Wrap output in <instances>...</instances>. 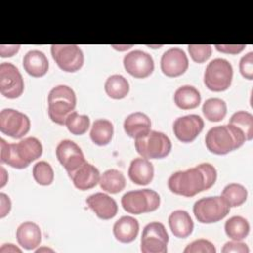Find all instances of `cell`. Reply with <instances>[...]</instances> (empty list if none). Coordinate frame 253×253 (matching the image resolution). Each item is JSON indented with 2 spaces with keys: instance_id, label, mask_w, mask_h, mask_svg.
Masks as SVG:
<instances>
[{
  "instance_id": "cell-8",
  "label": "cell",
  "mask_w": 253,
  "mask_h": 253,
  "mask_svg": "<svg viewBox=\"0 0 253 253\" xmlns=\"http://www.w3.org/2000/svg\"><path fill=\"white\" fill-rule=\"evenodd\" d=\"M230 211L226 202L218 196L206 197L195 202L193 212L201 223H214L223 219Z\"/></svg>"
},
{
  "instance_id": "cell-24",
  "label": "cell",
  "mask_w": 253,
  "mask_h": 253,
  "mask_svg": "<svg viewBox=\"0 0 253 253\" xmlns=\"http://www.w3.org/2000/svg\"><path fill=\"white\" fill-rule=\"evenodd\" d=\"M169 227L178 238H186L191 235L194 229V222L188 211L177 210L170 213L168 217Z\"/></svg>"
},
{
  "instance_id": "cell-30",
  "label": "cell",
  "mask_w": 253,
  "mask_h": 253,
  "mask_svg": "<svg viewBox=\"0 0 253 253\" xmlns=\"http://www.w3.org/2000/svg\"><path fill=\"white\" fill-rule=\"evenodd\" d=\"M203 114L210 122L222 121L227 113L226 103L219 98H210L205 101L202 108Z\"/></svg>"
},
{
  "instance_id": "cell-6",
  "label": "cell",
  "mask_w": 253,
  "mask_h": 253,
  "mask_svg": "<svg viewBox=\"0 0 253 253\" xmlns=\"http://www.w3.org/2000/svg\"><path fill=\"white\" fill-rule=\"evenodd\" d=\"M134 146L137 153L143 158L161 159L170 153L172 143L165 133L157 130H150L144 136L136 138Z\"/></svg>"
},
{
  "instance_id": "cell-4",
  "label": "cell",
  "mask_w": 253,
  "mask_h": 253,
  "mask_svg": "<svg viewBox=\"0 0 253 253\" xmlns=\"http://www.w3.org/2000/svg\"><path fill=\"white\" fill-rule=\"evenodd\" d=\"M47 104L49 119L53 123L63 126L68 116L75 111V92L66 85L55 86L50 90L47 96Z\"/></svg>"
},
{
  "instance_id": "cell-17",
  "label": "cell",
  "mask_w": 253,
  "mask_h": 253,
  "mask_svg": "<svg viewBox=\"0 0 253 253\" xmlns=\"http://www.w3.org/2000/svg\"><path fill=\"white\" fill-rule=\"evenodd\" d=\"M86 204L99 218L104 220L113 218L118 212L116 201L105 193L99 192L89 196L86 199Z\"/></svg>"
},
{
  "instance_id": "cell-34",
  "label": "cell",
  "mask_w": 253,
  "mask_h": 253,
  "mask_svg": "<svg viewBox=\"0 0 253 253\" xmlns=\"http://www.w3.org/2000/svg\"><path fill=\"white\" fill-rule=\"evenodd\" d=\"M33 177L42 186H48L53 182L54 172L46 161H39L33 167Z\"/></svg>"
},
{
  "instance_id": "cell-35",
  "label": "cell",
  "mask_w": 253,
  "mask_h": 253,
  "mask_svg": "<svg viewBox=\"0 0 253 253\" xmlns=\"http://www.w3.org/2000/svg\"><path fill=\"white\" fill-rule=\"evenodd\" d=\"M188 50L192 59L197 63L206 62L211 55V46L210 44H189Z\"/></svg>"
},
{
  "instance_id": "cell-14",
  "label": "cell",
  "mask_w": 253,
  "mask_h": 253,
  "mask_svg": "<svg viewBox=\"0 0 253 253\" xmlns=\"http://www.w3.org/2000/svg\"><path fill=\"white\" fill-rule=\"evenodd\" d=\"M55 154L59 163L68 174L86 162L81 148L70 139L61 140L56 146Z\"/></svg>"
},
{
  "instance_id": "cell-20",
  "label": "cell",
  "mask_w": 253,
  "mask_h": 253,
  "mask_svg": "<svg viewBox=\"0 0 253 253\" xmlns=\"http://www.w3.org/2000/svg\"><path fill=\"white\" fill-rule=\"evenodd\" d=\"M151 121L149 117L142 112H134L128 115L124 122L126 133L134 139L147 134L151 129Z\"/></svg>"
},
{
  "instance_id": "cell-11",
  "label": "cell",
  "mask_w": 253,
  "mask_h": 253,
  "mask_svg": "<svg viewBox=\"0 0 253 253\" xmlns=\"http://www.w3.org/2000/svg\"><path fill=\"white\" fill-rule=\"evenodd\" d=\"M31 128V121L27 115L8 108L0 112V131L12 138H22Z\"/></svg>"
},
{
  "instance_id": "cell-31",
  "label": "cell",
  "mask_w": 253,
  "mask_h": 253,
  "mask_svg": "<svg viewBox=\"0 0 253 253\" xmlns=\"http://www.w3.org/2000/svg\"><path fill=\"white\" fill-rule=\"evenodd\" d=\"M247 196L248 192L246 188L238 183H230L226 185L221 192V198L230 208L239 207L244 204L247 200Z\"/></svg>"
},
{
  "instance_id": "cell-7",
  "label": "cell",
  "mask_w": 253,
  "mask_h": 253,
  "mask_svg": "<svg viewBox=\"0 0 253 253\" xmlns=\"http://www.w3.org/2000/svg\"><path fill=\"white\" fill-rule=\"evenodd\" d=\"M233 68L231 63L224 58H214L206 67L204 83L213 92L227 90L232 82Z\"/></svg>"
},
{
  "instance_id": "cell-40",
  "label": "cell",
  "mask_w": 253,
  "mask_h": 253,
  "mask_svg": "<svg viewBox=\"0 0 253 253\" xmlns=\"http://www.w3.org/2000/svg\"><path fill=\"white\" fill-rule=\"evenodd\" d=\"M0 217L3 218L10 212L12 206L10 198L4 193H0Z\"/></svg>"
},
{
  "instance_id": "cell-37",
  "label": "cell",
  "mask_w": 253,
  "mask_h": 253,
  "mask_svg": "<svg viewBox=\"0 0 253 253\" xmlns=\"http://www.w3.org/2000/svg\"><path fill=\"white\" fill-rule=\"evenodd\" d=\"M239 71L248 80L253 79V52L250 51L243 55L239 61Z\"/></svg>"
},
{
  "instance_id": "cell-16",
  "label": "cell",
  "mask_w": 253,
  "mask_h": 253,
  "mask_svg": "<svg viewBox=\"0 0 253 253\" xmlns=\"http://www.w3.org/2000/svg\"><path fill=\"white\" fill-rule=\"evenodd\" d=\"M161 71L168 77H178L184 74L189 67V60L182 48L171 47L161 56Z\"/></svg>"
},
{
  "instance_id": "cell-36",
  "label": "cell",
  "mask_w": 253,
  "mask_h": 253,
  "mask_svg": "<svg viewBox=\"0 0 253 253\" xmlns=\"http://www.w3.org/2000/svg\"><path fill=\"white\" fill-rule=\"evenodd\" d=\"M214 245L207 239H197L186 246L184 253H215Z\"/></svg>"
},
{
  "instance_id": "cell-38",
  "label": "cell",
  "mask_w": 253,
  "mask_h": 253,
  "mask_svg": "<svg viewBox=\"0 0 253 253\" xmlns=\"http://www.w3.org/2000/svg\"><path fill=\"white\" fill-rule=\"evenodd\" d=\"M222 253H230V252H235V253H248L249 248L247 244L244 242H240L238 240H232L226 242L223 247L221 248Z\"/></svg>"
},
{
  "instance_id": "cell-43",
  "label": "cell",
  "mask_w": 253,
  "mask_h": 253,
  "mask_svg": "<svg viewBox=\"0 0 253 253\" xmlns=\"http://www.w3.org/2000/svg\"><path fill=\"white\" fill-rule=\"evenodd\" d=\"M8 181V175H7V172L6 170L1 166V184H0V187L3 188L5 186V184L7 183Z\"/></svg>"
},
{
  "instance_id": "cell-33",
  "label": "cell",
  "mask_w": 253,
  "mask_h": 253,
  "mask_svg": "<svg viewBox=\"0 0 253 253\" xmlns=\"http://www.w3.org/2000/svg\"><path fill=\"white\" fill-rule=\"evenodd\" d=\"M65 126L72 134L82 135L90 126V119L87 115H79L76 111H74L66 119Z\"/></svg>"
},
{
  "instance_id": "cell-26",
  "label": "cell",
  "mask_w": 253,
  "mask_h": 253,
  "mask_svg": "<svg viewBox=\"0 0 253 253\" xmlns=\"http://www.w3.org/2000/svg\"><path fill=\"white\" fill-rule=\"evenodd\" d=\"M113 134L114 126L111 121L107 119H98L94 121L90 130V137L95 144L99 146L109 144L113 138Z\"/></svg>"
},
{
  "instance_id": "cell-23",
  "label": "cell",
  "mask_w": 253,
  "mask_h": 253,
  "mask_svg": "<svg viewBox=\"0 0 253 253\" xmlns=\"http://www.w3.org/2000/svg\"><path fill=\"white\" fill-rule=\"evenodd\" d=\"M23 66L29 75L39 78L46 74L49 64L45 54L42 51L32 49L24 55Z\"/></svg>"
},
{
  "instance_id": "cell-12",
  "label": "cell",
  "mask_w": 253,
  "mask_h": 253,
  "mask_svg": "<svg viewBox=\"0 0 253 253\" xmlns=\"http://www.w3.org/2000/svg\"><path fill=\"white\" fill-rule=\"evenodd\" d=\"M24 79L19 69L11 62L0 64V93L8 99L19 98L24 92Z\"/></svg>"
},
{
  "instance_id": "cell-10",
  "label": "cell",
  "mask_w": 253,
  "mask_h": 253,
  "mask_svg": "<svg viewBox=\"0 0 253 253\" xmlns=\"http://www.w3.org/2000/svg\"><path fill=\"white\" fill-rule=\"evenodd\" d=\"M50 52L55 63L65 72H76L83 66L84 54L76 44H52Z\"/></svg>"
},
{
  "instance_id": "cell-9",
  "label": "cell",
  "mask_w": 253,
  "mask_h": 253,
  "mask_svg": "<svg viewBox=\"0 0 253 253\" xmlns=\"http://www.w3.org/2000/svg\"><path fill=\"white\" fill-rule=\"evenodd\" d=\"M169 236L163 223L152 221L143 228L140 239L142 253H166Z\"/></svg>"
},
{
  "instance_id": "cell-18",
  "label": "cell",
  "mask_w": 253,
  "mask_h": 253,
  "mask_svg": "<svg viewBox=\"0 0 253 253\" xmlns=\"http://www.w3.org/2000/svg\"><path fill=\"white\" fill-rule=\"evenodd\" d=\"M75 188L81 191H86L94 188L100 182V172L92 164L87 161L79 168L68 174Z\"/></svg>"
},
{
  "instance_id": "cell-39",
  "label": "cell",
  "mask_w": 253,
  "mask_h": 253,
  "mask_svg": "<svg viewBox=\"0 0 253 253\" xmlns=\"http://www.w3.org/2000/svg\"><path fill=\"white\" fill-rule=\"evenodd\" d=\"M215 49L219 52L226 54H237L240 53L244 48V44H215Z\"/></svg>"
},
{
  "instance_id": "cell-27",
  "label": "cell",
  "mask_w": 253,
  "mask_h": 253,
  "mask_svg": "<svg viewBox=\"0 0 253 253\" xmlns=\"http://www.w3.org/2000/svg\"><path fill=\"white\" fill-rule=\"evenodd\" d=\"M99 184L103 191L110 194H118L126 188V178L121 171L109 169L101 175Z\"/></svg>"
},
{
  "instance_id": "cell-44",
  "label": "cell",
  "mask_w": 253,
  "mask_h": 253,
  "mask_svg": "<svg viewBox=\"0 0 253 253\" xmlns=\"http://www.w3.org/2000/svg\"><path fill=\"white\" fill-rule=\"evenodd\" d=\"M42 251H50V252H52L53 250L52 249H49V248H40V249H37L36 250V252H42Z\"/></svg>"
},
{
  "instance_id": "cell-42",
  "label": "cell",
  "mask_w": 253,
  "mask_h": 253,
  "mask_svg": "<svg viewBox=\"0 0 253 253\" xmlns=\"http://www.w3.org/2000/svg\"><path fill=\"white\" fill-rule=\"evenodd\" d=\"M0 252H22V250L18 247H16L14 244L12 243H8V244H3L2 247L0 248Z\"/></svg>"
},
{
  "instance_id": "cell-25",
  "label": "cell",
  "mask_w": 253,
  "mask_h": 253,
  "mask_svg": "<svg viewBox=\"0 0 253 253\" xmlns=\"http://www.w3.org/2000/svg\"><path fill=\"white\" fill-rule=\"evenodd\" d=\"M174 102L182 110L195 109L201 103V95L194 86L184 85L175 91Z\"/></svg>"
},
{
  "instance_id": "cell-28",
  "label": "cell",
  "mask_w": 253,
  "mask_h": 253,
  "mask_svg": "<svg viewBox=\"0 0 253 253\" xmlns=\"http://www.w3.org/2000/svg\"><path fill=\"white\" fill-rule=\"evenodd\" d=\"M106 94L115 100H121L127 96L129 92L128 81L121 74H114L107 78L105 82Z\"/></svg>"
},
{
  "instance_id": "cell-29",
  "label": "cell",
  "mask_w": 253,
  "mask_h": 253,
  "mask_svg": "<svg viewBox=\"0 0 253 253\" xmlns=\"http://www.w3.org/2000/svg\"><path fill=\"white\" fill-rule=\"evenodd\" d=\"M224 230L229 238L240 241L249 234L250 225L246 218L240 215H234L225 221Z\"/></svg>"
},
{
  "instance_id": "cell-22",
  "label": "cell",
  "mask_w": 253,
  "mask_h": 253,
  "mask_svg": "<svg viewBox=\"0 0 253 253\" xmlns=\"http://www.w3.org/2000/svg\"><path fill=\"white\" fill-rule=\"evenodd\" d=\"M139 231V223L136 218L124 215L120 217L113 226V233L116 239L122 243L132 242Z\"/></svg>"
},
{
  "instance_id": "cell-15",
  "label": "cell",
  "mask_w": 253,
  "mask_h": 253,
  "mask_svg": "<svg viewBox=\"0 0 253 253\" xmlns=\"http://www.w3.org/2000/svg\"><path fill=\"white\" fill-rule=\"evenodd\" d=\"M204 128V121L199 115L191 114L179 117L173 124L175 136L181 142L189 143L194 141Z\"/></svg>"
},
{
  "instance_id": "cell-32",
  "label": "cell",
  "mask_w": 253,
  "mask_h": 253,
  "mask_svg": "<svg viewBox=\"0 0 253 253\" xmlns=\"http://www.w3.org/2000/svg\"><path fill=\"white\" fill-rule=\"evenodd\" d=\"M228 124L233 125V126H237L238 128H240L246 137V141L252 139V137H253V116H252V114H250L246 111H238L231 116Z\"/></svg>"
},
{
  "instance_id": "cell-5",
  "label": "cell",
  "mask_w": 253,
  "mask_h": 253,
  "mask_svg": "<svg viewBox=\"0 0 253 253\" xmlns=\"http://www.w3.org/2000/svg\"><path fill=\"white\" fill-rule=\"evenodd\" d=\"M124 210L132 214H141L156 211L160 206V196L151 189L128 191L121 199Z\"/></svg>"
},
{
  "instance_id": "cell-2",
  "label": "cell",
  "mask_w": 253,
  "mask_h": 253,
  "mask_svg": "<svg viewBox=\"0 0 253 253\" xmlns=\"http://www.w3.org/2000/svg\"><path fill=\"white\" fill-rule=\"evenodd\" d=\"M0 162L16 169L27 168L42 154L41 141L34 137H26L17 143H8L0 139Z\"/></svg>"
},
{
  "instance_id": "cell-13",
  "label": "cell",
  "mask_w": 253,
  "mask_h": 253,
  "mask_svg": "<svg viewBox=\"0 0 253 253\" xmlns=\"http://www.w3.org/2000/svg\"><path fill=\"white\" fill-rule=\"evenodd\" d=\"M123 63L126 71L134 78H146L154 70L152 56L140 49H135L126 54Z\"/></svg>"
},
{
  "instance_id": "cell-3",
  "label": "cell",
  "mask_w": 253,
  "mask_h": 253,
  "mask_svg": "<svg viewBox=\"0 0 253 253\" xmlns=\"http://www.w3.org/2000/svg\"><path fill=\"white\" fill-rule=\"evenodd\" d=\"M245 141L243 131L230 124L211 127L205 137L208 150L216 155L227 154L242 146Z\"/></svg>"
},
{
  "instance_id": "cell-19",
  "label": "cell",
  "mask_w": 253,
  "mask_h": 253,
  "mask_svg": "<svg viewBox=\"0 0 253 253\" xmlns=\"http://www.w3.org/2000/svg\"><path fill=\"white\" fill-rule=\"evenodd\" d=\"M128 177L136 185H148L154 176L153 164L146 158L137 157L131 160L128 171Z\"/></svg>"
},
{
  "instance_id": "cell-21",
  "label": "cell",
  "mask_w": 253,
  "mask_h": 253,
  "mask_svg": "<svg viewBox=\"0 0 253 253\" xmlns=\"http://www.w3.org/2000/svg\"><path fill=\"white\" fill-rule=\"evenodd\" d=\"M16 238L24 249L33 250L38 247L42 241L41 228L33 221H25L18 226Z\"/></svg>"
},
{
  "instance_id": "cell-1",
  "label": "cell",
  "mask_w": 253,
  "mask_h": 253,
  "mask_svg": "<svg viewBox=\"0 0 253 253\" xmlns=\"http://www.w3.org/2000/svg\"><path fill=\"white\" fill-rule=\"evenodd\" d=\"M217 178V172L211 163H201L184 171L173 173L168 179L169 190L180 196L191 198L211 188Z\"/></svg>"
},
{
  "instance_id": "cell-41",
  "label": "cell",
  "mask_w": 253,
  "mask_h": 253,
  "mask_svg": "<svg viewBox=\"0 0 253 253\" xmlns=\"http://www.w3.org/2000/svg\"><path fill=\"white\" fill-rule=\"evenodd\" d=\"M20 45H0V55L1 57H11L14 54H16L19 49H20Z\"/></svg>"
}]
</instances>
